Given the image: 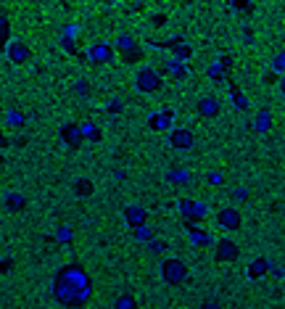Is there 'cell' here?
Returning a JSON list of instances; mask_svg holds the SVG:
<instances>
[{"label":"cell","mask_w":285,"mask_h":309,"mask_svg":"<svg viewBox=\"0 0 285 309\" xmlns=\"http://www.w3.org/2000/svg\"><path fill=\"white\" fill-rule=\"evenodd\" d=\"M90 293H92V280L79 265H66L56 272L53 296L61 306H69V309L85 306L90 301Z\"/></svg>","instance_id":"6da1fadb"},{"label":"cell","mask_w":285,"mask_h":309,"mask_svg":"<svg viewBox=\"0 0 285 309\" xmlns=\"http://www.w3.org/2000/svg\"><path fill=\"white\" fill-rule=\"evenodd\" d=\"M159 272H161V280L166 285H182L187 280V265H185L182 259H177V256L164 259L161 267H159Z\"/></svg>","instance_id":"7a4b0ae2"},{"label":"cell","mask_w":285,"mask_h":309,"mask_svg":"<svg viewBox=\"0 0 285 309\" xmlns=\"http://www.w3.org/2000/svg\"><path fill=\"white\" fill-rule=\"evenodd\" d=\"M161 72L153 66H142L135 72V87L140 93H156V90H161Z\"/></svg>","instance_id":"3957f363"},{"label":"cell","mask_w":285,"mask_h":309,"mask_svg":"<svg viewBox=\"0 0 285 309\" xmlns=\"http://www.w3.org/2000/svg\"><path fill=\"white\" fill-rule=\"evenodd\" d=\"M169 145L174 151H190L196 145V137H193V130L187 127H172L169 130Z\"/></svg>","instance_id":"277c9868"},{"label":"cell","mask_w":285,"mask_h":309,"mask_svg":"<svg viewBox=\"0 0 285 309\" xmlns=\"http://www.w3.org/2000/svg\"><path fill=\"white\" fill-rule=\"evenodd\" d=\"M114 59H116V50L109 42H95L87 50V61L90 64H114Z\"/></svg>","instance_id":"5b68a950"},{"label":"cell","mask_w":285,"mask_h":309,"mask_svg":"<svg viewBox=\"0 0 285 309\" xmlns=\"http://www.w3.org/2000/svg\"><path fill=\"white\" fill-rule=\"evenodd\" d=\"M214 248H217V254H214L217 262H235L241 256V246H238L232 238H219L217 243H214Z\"/></svg>","instance_id":"8992f818"},{"label":"cell","mask_w":285,"mask_h":309,"mask_svg":"<svg viewBox=\"0 0 285 309\" xmlns=\"http://www.w3.org/2000/svg\"><path fill=\"white\" fill-rule=\"evenodd\" d=\"M217 225L222 227V230H241L243 217H241V212H238L235 206H227V209H219V214H217Z\"/></svg>","instance_id":"52a82bcc"},{"label":"cell","mask_w":285,"mask_h":309,"mask_svg":"<svg viewBox=\"0 0 285 309\" xmlns=\"http://www.w3.org/2000/svg\"><path fill=\"white\" fill-rule=\"evenodd\" d=\"M58 137H61V140H64L69 148H79L82 140H85V135H82V127H79V124H74V122L64 124V127L58 130Z\"/></svg>","instance_id":"ba28073f"},{"label":"cell","mask_w":285,"mask_h":309,"mask_svg":"<svg viewBox=\"0 0 285 309\" xmlns=\"http://www.w3.org/2000/svg\"><path fill=\"white\" fill-rule=\"evenodd\" d=\"M6 50H8V59L14 64H27L32 59V48L24 40H11Z\"/></svg>","instance_id":"9c48e42d"},{"label":"cell","mask_w":285,"mask_h":309,"mask_svg":"<svg viewBox=\"0 0 285 309\" xmlns=\"http://www.w3.org/2000/svg\"><path fill=\"white\" fill-rule=\"evenodd\" d=\"M146 220H148V212L142 209V206H137V203H129L127 209H124V222L132 227V230H137V227H142L146 225Z\"/></svg>","instance_id":"30bf717a"},{"label":"cell","mask_w":285,"mask_h":309,"mask_svg":"<svg viewBox=\"0 0 285 309\" xmlns=\"http://www.w3.org/2000/svg\"><path fill=\"white\" fill-rule=\"evenodd\" d=\"M172 119H174L172 111H156V114H151V117H148V127L156 130V132L172 130Z\"/></svg>","instance_id":"8fae6325"},{"label":"cell","mask_w":285,"mask_h":309,"mask_svg":"<svg viewBox=\"0 0 285 309\" xmlns=\"http://www.w3.org/2000/svg\"><path fill=\"white\" fill-rule=\"evenodd\" d=\"M219 111H222V103H219V98H214V95H204V98L198 100V114H201V117L214 119Z\"/></svg>","instance_id":"7c38bea8"},{"label":"cell","mask_w":285,"mask_h":309,"mask_svg":"<svg viewBox=\"0 0 285 309\" xmlns=\"http://www.w3.org/2000/svg\"><path fill=\"white\" fill-rule=\"evenodd\" d=\"M132 48H137V40L129 32H122L116 37V42H114V50H119V53H127V50H132Z\"/></svg>","instance_id":"4fadbf2b"},{"label":"cell","mask_w":285,"mask_h":309,"mask_svg":"<svg viewBox=\"0 0 285 309\" xmlns=\"http://www.w3.org/2000/svg\"><path fill=\"white\" fill-rule=\"evenodd\" d=\"M254 127H256V132H267V130L272 127V111H269V109H261V111L256 114Z\"/></svg>","instance_id":"5bb4252c"},{"label":"cell","mask_w":285,"mask_h":309,"mask_svg":"<svg viewBox=\"0 0 285 309\" xmlns=\"http://www.w3.org/2000/svg\"><path fill=\"white\" fill-rule=\"evenodd\" d=\"M24 206H27V198H24L21 193H8L6 196V209L8 212H21Z\"/></svg>","instance_id":"9a60e30c"},{"label":"cell","mask_w":285,"mask_h":309,"mask_svg":"<svg viewBox=\"0 0 285 309\" xmlns=\"http://www.w3.org/2000/svg\"><path fill=\"white\" fill-rule=\"evenodd\" d=\"M190 238H193V243H198V246H211V243H217L209 233H204L201 227H190Z\"/></svg>","instance_id":"2e32d148"},{"label":"cell","mask_w":285,"mask_h":309,"mask_svg":"<svg viewBox=\"0 0 285 309\" xmlns=\"http://www.w3.org/2000/svg\"><path fill=\"white\" fill-rule=\"evenodd\" d=\"M172 50H174V61H182V64L190 59V56H193V48H190L187 42H174Z\"/></svg>","instance_id":"e0dca14e"},{"label":"cell","mask_w":285,"mask_h":309,"mask_svg":"<svg viewBox=\"0 0 285 309\" xmlns=\"http://www.w3.org/2000/svg\"><path fill=\"white\" fill-rule=\"evenodd\" d=\"M164 72H169L172 77H185V74H187V69H185V64H182V61L169 59V61H164Z\"/></svg>","instance_id":"ac0fdd59"},{"label":"cell","mask_w":285,"mask_h":309,"mask_svg":"<svg viewBox=\"0 0 285 309\" xmlns=\"http://www.w3.org/2000/svg\"><path fill=\"white\" fill-rule=\"evenodd\" d=\"M74 193H77V196H82V198L92 196V182H90L87 177H79V180H74Z\"/></svg>","instance_id":"d6986e66"},{"label":"cell","mask_w":285,"mask_h":309,"mask_svg":"<svg viewBox=\"0 0 285 309\" xmlns=\"http://www.w3.org/2000/svg\"><path fill=\"white\" fill-rule=\"evenodd\" d=\"M114 309H137L135 296H132V293H122V296H119V299H116Z\"/></svg>","instance_id":"ffe728a7"},{"label":"cell","mask_w":285,"mask_h":309,"mask_svg":"<svg viewBox=\"0 0 285 309\" xmlns=\"http://www.w3.org/2000/svg\"><path fill=\"white\" fill-rule=\"evenodd\" d=\"M137 61H142V48L140 45L132 48V50H127V53H122V64H137Z\"/></svg>","instance_id":"44dd1931"},{"label":"cell","mask_w":285,"mask_h":309,"mask_svg":"<svg viewBox=\"0 0 285 309\" xmlns=\"http://www.w3.org/2000/svg\"><path fill=\"white\" fill-rule=\"evenodd\" d=\"M264 270L269 272V262L259 259V262H254V265H251V270H248V275H251V278H261V275H264Z\"/></svg>","instance_id":"7402d4cb"},{"label":"cell","mask_w":285,"mask_h":309,"mask_svg":"<svg viewBox=\"0 0 285 309\" xmlns=\"http://www.w3.org/2000/svg\"><path fill=\"white\" fill-rule=\"evenodd\" d=\"M153 235H156V233H153V227H148V225H142V227H137V230H135V238L137 240H146V243H151Z\"/></svg>","instance_id":"603a6c76"},{"label":"cell","mask_w":285,"mask_h":309,"mask_svg":"<svg viewBox=\"0 0 285 309\" xmlns=\"http://www.w3.org/2000/svg\"><path fill=\"white\" fill-rule=\"evenodd\" d=\"M272 72H275V74H285V50L272 59Z\"/></svg>","instance_id":"cb8c5ba5"},{"label":"cell","mask_w":285,"mask_h":309,"mask_svg":"<svg viewBox=\"0 0 285 309\" xmlns=\"http://www.w3.org/2000/svg\"><path fill=\"white\" fill-rule=\"evenodd\" d=\"M79 127H82V135H87L90 140H101V132H98V130L92 127V122H82Z\"/></svg>","instance_id":"d4e9b609"},{"label":"cell","mask_w":285,"mask_h":309,"mask_svg":"<svg viewBox=\"0 0 285 309\" xmlns=\"http://www.w3.org/2000/svg\"><path fill=\"white\" fill-rule=\"evenodd\" d=\"M164 251H166V243H164V240H156V238H153L151 243H148V254H153V256L164 254Z\"/></svg>","instance_id":"484cf974"},{"label":"cell","mask_w":285,"mask_h":309,"mask_svg":"<svg viewBox=\"0 0 285 309\" xmlns=\"http://www.w3.org/2000/svg\"><path fill=\"white\" fill-rule=\"evenodd\" d=\"M193 209H196V201H180V212H182V217L193 220Z\"/></svg>","instance_id":"4316f807"},{"label":"cell","mask_w":285,"mask_h":309,"mask_svg":"<svg viewBox=\"0 0 285 309\" xmlns=\"http://www.w3.org/2000/svg\"><path fill=\"white\" fill-rule=\"evenodd\" d=\"M8 124H11V127H21L24 117H21V114H16V111H8Z\"/></svg>","instance_id":"83f0119b"},{"label":"cell","mask_w":285,"mask_h":309,"mask_svg":"<svg viewBox=\"0 0 285 309\" xmlns=\"http://www.w3.org/2000/svg\"><path fill=\"white\" fill-rule=\"evenodd\" d=\"M232 98H235V106H238V109H241V111H243V109H248V100H246V98H243L241 93H238V90H235V87H232Z\"/></svg>","instance_id":"f1b7e54d"},{"label":"cell","mask_w":285,"mask_h":309,"mask_svg":"<svg viewBox=\"0 0 285 309\" xmlns=\"http://www.w3.org/2000/svg\"><path fill=\"white\" fill-rule=\"evenodd\" d=\"M74 90H77L79 95H87V93H90V87H87V79H79V82L74 85Z\"/></svg>","instance_id":"f546056e"},{"label":"cell","mask_w":285,"mask_h":309,"mask_svg":"<svg viewBox=\"0 0 285 309\" xmlns=\"http://www.w3.org/2000/svg\"><path fill=\"white\" fill-rule=\"evenodd\" d=\"M169 180H177V182H187V172H169Z\"/></svg>","instance_id":"4dcf8cb0"},{"label":"cell","mask_w":285,"mask_h":309,"mask_svg":"<svg viewBox=\"0 0 285 309\" xmlns=\"http://www.w3.org/2000/svg\"><path fill=\"white\" fill-rule=\"evenodd\" d=\"M209 77H214L217 82H222V72H219V66L214 64V66H209Z\"/></svg>","instance_id":"1f68e13d"},{"label":"cell","mask_w":285,"mask_h":309,"mask_svg":"<svg viewBox=\"0 0 285 309\" xmlns=\"http://www.w3.org/2000/svg\"><path fill=\"white\" fill-rule=\"evenodd\" d=\"M201 309H222V306H219L217 301H211V299H209V301H204V304H201Z\"/></svg>","instance_id":"d6a6232c"},{"label":"cell","mask_w":285,"mask_h":309,"mask_svg":"<svg viewBox=\"0 0 285 309\" xmlns=\"http://www.w3.org/2000/svg\"><path fill=\"white\" fill-rule=\"evenodd\" d=\"M119 109H122V103H119V100H111V106H109V111H119Z\"/></svg>","instance_id":"836d02e7"},{"label":"cell","mask_w":285,"mask_h":309,"mask_svg":"<svg viewBox=\"0 0 285 309\" xmlns=\"http://www.w3.org/2000/svg\"><path fill=\"white\" fill-rule=\"evenodd\" d=\"M8 145V137L3 135V130H0V148H6Z\"/></svg>","instance_id":"e575fe53"},{"label":"cell","mask_w":285,"mask_h":309,"mask_svg":"<svg viewBox=\"0 0 285 309\" xmlns=\"http://www.w3.org/2000/svg\"><path fill=\"white\" fill-rule=\"evenodd\" d=\"M280 93H282V98H285V74H282V79H280Z\"/></svg>","instance_id":"d590c367"}]
</instances>
